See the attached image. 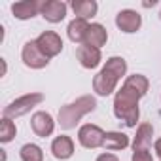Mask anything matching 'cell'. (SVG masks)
Returning a JSON list of instances; mask_svg holds the SVG:
<instances>
[{
	"label": "cell",
	"mask_w": 161,
	"mask_h": 161,
	"mask_svg": "<svg viewBox=\"0 0 161 161\" xmlns=\"http://www.w3.org/2000/svg\"><path fill=\"white\" fill-rule=\"evenodd\" d=\"M19 157H21V161H44V152L38 144L29 142V144L21 146Z\"/></svg>",
	"instance_id": "d6986e66"
},
{
	"label": "cell",
	"mask_w": 161,
	"mask_h": 161,
	"mask_svg": "<svg viewBox=\"0 0 161 161\" xmlns=\"http://www.w3.org/2000/svg\"><path fill=\"white\" fill-rule=\"evenodd\" d=\"M15 135H17L15 123L12 119H8V118H2V121H0V142L8 144V142H12L15 138Z\"/></svg>",
	"instance_id": "ffe728a7"
},
{
	"label": "cell",
	"mask_w": 161,
	"mask_h": 161,
	"mask_svg": "<svg viewBox=\"0 0 161 161\" xmlns=\"http://www.w3.org/2000/svg\"><path fill=\"white\" fill-rule=\"evenodd\" d=\"M76 57H78V63L82 64L84 68H97L103 61V55H101V49L93 47V46H87V44H82L78 46L76 49Z\"/></svg>",
	"instance_id": "8fae6325"
},
{
	"label": "cell",
	"mask_w": 161,
	"mask_h": 161,
	"mask_svg": "<svg viewBox=\"0 0 161 161\" xmlns=\"http://www.w3.org/2000/svg\"><path fill=\"white\" fill-rule=\"evenodd\" d=\"M95 161H119V159H118V155H114V153H110V152H104V153H101Z\"/></svg>",
	"instance_id": "7402d4cb"
},
{
	"label": "cell",
	"mask_w": 161,
	"mask_h": 161,
	"mask_svg": "<svg viewBox=\"0 0 161 161\" xmlns=\"http://www.w3.org/2000/svg\"><path fill=\"white\" fill-rule=\"evenodd\" d=\"M153 136V125L152 123H140L136 127V135L133 138V150H150Z\"/></svg>",
	"instance_id": "e0dca14e"
},
{
	"label": "cell",
	"mask_w": 161,
	"mask_h": 161,
	"mask_svg": "<svg viewBox=\"0 0 161 161\" xmlns=\"http://www.w3.org/2000/svg\"><path fill=\"white\" fill-rule=\"evenodd\" d=\"M70 8L74 10V14L80 17V19H93L99 12V4L95 0H72L70 2Z\"/></svg>",
	"instance_id": "5bb4252c"
},
{
	"label": "cell",
	"mask_w": 161,
	"mask_h": 161,
	"mask_svg": "<svg viewBox=\"0 0 161 161\" xmlns=\"http://www.w3.org/2000/svg\"><path fill=\"white\" fill-rule=\"evenodd\" d=\"M106 42H108V32H106V29H104L101 23H91L89 29H87V34H86V42H84V44L101 49Z\"/></svg>",
	"instance_id": "2e32d148"
},
{
	"label": "cell",
	"mask_w": 161,
	"mask_h": 161,
	"mask_svg": "<svg viewBox=\"0 0 161 161\" xmlns=\"http://www.w3.org/2000/svg\"><path fill=\"white\" fill-rule=\"evenodd\" d=\"M127 74V61L123 57H110L106 59V64L103 66V70L93 78V91L99 97H108L116 91L118 82Z\"/></svg>",
	"instance_id": "7a4b0ae2"
},
{
	"label": "cell",
	"mask_w": 161,
	"mask_h": 161,
	"mask_svg": "<svg viewBox=\"0 0 161 161\" xmlns=\"http://www.w3.org/2000/svg\"><path fill=\"white\" fill-rule=\"evenodd\" d=\"M150 82L144 74H131L125 78V82L119 91L114 95V116L123 121L127 127H136L140 118L138 101L148 93Z\"/></svg>",
	"instance_id": "6da1fadb"
},
{
	"label": "cell",
	"mask_w": 161,
	"mask_h": 161,
	"mask_svg": "<svg viewBox=\"0 0 161 161\" xmlns=\"http://www.w3.org/2000/svg\"><path fill=\"white\" fill-rule=\"evenodd\" d=\"M68 4L63 0H44L40 4V15L47 23H61L66 17Z\"/></svg>",
	"instance_id": "ba28073f"
},
{
	"label": "cell",
	"mask_w": 161,
	"mask_h": 161,
	"mask_svg": "<svg viewBox=\"0 0 161 161\" xmlns=\"http://www.w3.org/2000/svg\"><path fill=\"white\" fill-rule=\"evenodd\" d=\"M36 44L38 47L42 49V53L51 59V57H57L61 51H63V38L55 32V31H44L38 38H36Z\"/></svg>",
	"instance_id": "52a82bcc"
},
{
	"label": "cell",
	"mask_w": 161,
	"mask_h": 161,
	"mask_svg": "<svg viewBox=\"0 0 161 161\" xmlns=\"http://www.w3.org/2000/svg\"><path fill=\"white\" fill-rule=\"evenodd\" d=\"M159 19H161V12H159Z\"/></svg>",
	"instance_id": "cb8c5ba5"
},
{
	"label": "cell",
	"mask_w": 161,
	"mask_h": 161,
	"mask_svg": "<svg viewBox=\"0 0 161 161\" xmlns=\"http://www.w3.org/2000/svg\"><path fill=\"white\" fill-rule=\"evenodd\" d=\"M104 135L106 133L99 125L86 123V125H82L78 129V142L87 150H95V148H101L104 144Z\"/></svg>",
	"instance_id": "5b68a950"
},
{
	"label": "cell",
	"mask_w": 161,
	"mask_h": 161,
	"mask_svg": "<svg viewBox=\"0 0 161 161\" xmlns=\"http://www.w3.org/2000/svg\"><path fill=\"white\" fill-rule=\"evenodd\" d=\"M131 161H153V155L150 153V150H133Z\"/></svg>",
	"instance_id": "44dd1931"
},
{
	"label": "cell",
	"mask_w": 161,
	"mask_h": 161,
	"mask_svg": "<svg viewBox=\"0 0 161 161\" xmlns=\"http://www.w3.org/2000/svg\"><path fill=\"white\" fill-rule=\"evenodd\" d=\"M42 101H44V95H42V93H27V95H23V97L12 101V103L2 110V118H8V119L21 118V116L29 114L34 106H38Z\"/></svg>",
	"instance_id": "277c9868"
},
{
	"label": "cell",
	"mask_w": 161,
	"mask_h": 161,
	"mask_svg": "<svg viewBox=\"0 0 161 161\" xmlns=\"http://www.w3.org/2000/svg\"><path fill=\"white\" fill-rule=\"evenodd\" d=\"M51 153L59 161H66L74 155V140L66 135H59L51 142Z\"/></svg>",
	"instance_id": "7c38bea8"
},
{
	"label": "cell",
	"mask_w": 161,
	"mask_h": 161,
	"mask_svg": "<svg viewBox=\"0 0 161 161\" xmlns=\"http://www.w3.org/2000/svg\"><path fill=\"white\" fill-rule=\"evenodd\" d=\"M40 4L42 2H36V0H21V2L12 4V14L15 19L27 21V19H32L40 14Z\"/></svg>",
	"instance_id": "4fadbf2b"
},
{
	"label": "cell",
	"mask_w": 161,
	"mask_h": 161,
	"mask_svg": "<svg viewBox=\"0 0 161 161\" xmlns=\"http://www.w3.org/2000/svg\"><path fill=\"white\" fill-rule=\"evenodd\" d=\"M116 27L125 34H133L142 27V17L135 10H121L116 15Z\"/></svg>",
	"instance_id": "30bf717a"
},
{
	"label": "cell",
	"mask_w": 161,
	"mask_h": 161,
	"mask_svg": "<svg viewBox=\"0 0 161 161\" xmlns=\"http://www.w3.org/2000/svg\"><path fill=\"white\" fill-rule=\"evenodd\" d=\"M129 146V136L125 133H119V131H110L104 135V144L103 148L108 150V152H118V150H125Z\"/></svg>",
	"instance_id": "ac0fdd59"
},
{
	"label": "cell",
	"mask_w": 161,
	"mask_h": 161,
	"mask_svg": "<svg viewBox=\"0 0 161 161\" xmlns=\"http://www.w3.org/2000/svg\"><path fill=\"white\" fill-rule=\"evenodd\" d=\"M153 150H155V153H157V157L161 159V138H157V140L153 142Z\"/></svg>",
	"instance_id": "603a6c76"
},
{
	"label": "cell",
	"mask_w": 161,
	"mask_h": 161,
	"mask_svg": "<svg viewBox=\"0 0 161 161\" xmlns=\"http://www.w3.org/2000/svg\"><path fill=\"white\" fill-rule=\"evenodd\" d=\"M95 110H97V99L93 95H82L74 103L64 104L59 110V125H61V129L70 131L80 123V119L84 116H87L89 112H95Z\"/></svg>",
	"instance_id": "3957f363"
},
{
	"label": "cell",
	"mask_w": 161,
	"mask_h": 161,
	"mask_svg": "<svg viewBox=\"0 0 161 161\" xmlns=\"http://www.w3.org/2000/svg\"><path fill=\"white\" fill-rule=\"evenodd\" d=\"M21 59H23L25 66H29L32 70H40V68H46L49 64V59L42 53V49L38 47L36 40L25 42V46L21 49Z\"/></svg>",
	"instance_id": "8992f818"
},
{
	"label": "cell",
	"mask_w": 161,
	"mask_h": 161,
	"mask_svg": "<svg viewBox=\"0 0 161 161\" xmlns=\"http://www.w3.org/2000/svg\"><path fill=\"white\" fill-rule=\"evenodd\" d=\"M87 29H89V23L86 19H72L68 23V29H66V34H68V40L74 42V44H80L82 46L86 42V34H87Z\"/></svg>",
	"instance_id": "9a60e30c"
},
{
	"label": "cell",
	"mask_w": 161,
	"mask_h": 161,
	"mask_svg": "<svg viewBox=\"0 0 161 161\" xmlns=\"http://www.w3.org/2000/svg\"><path fill=\"white\" fill-rule=\"evenodd\" d=\"M31 127H32V131H34L36 136H40V138H47V136H51L53 131H55L53 116H51L49 112H44V110L34 112L32 118H31Z\"/></svg>",
	"instance_id": "9c48e42d"
}]
</instances>
